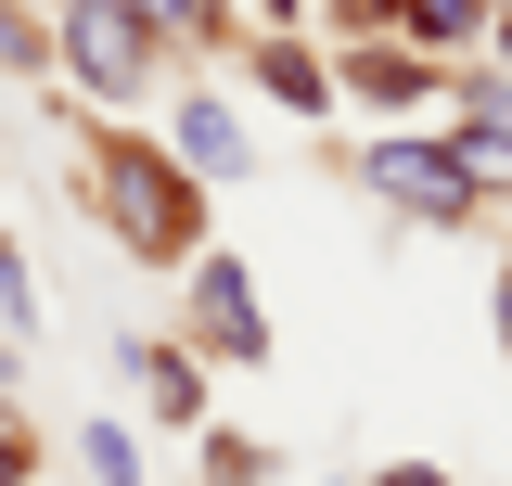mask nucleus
<instances>
[{
    "label": "nucleus",
    "instance_id": "f257e3e1",
    "mask_svg": "<svg viewBox=\"0 0 512 486\" xmlns=\"http://www.w3.org/2000/svg\"><path fill=\"white\" fill-rule=\"evenodd\" d=\"M77 192H90V218L116 231V256H141V269H192L205 256V180H192L167 141H141L128 116L77 128Z\"/></svg>",
    "mask_w": 512,
    "mask_h": 486
},
{
    "label": "nucleus",
    "instance_id": "f03ea898",
    "mask_svg": "<svg viewBox=\"0 0 512 486\" xmlns=\"http://www.w3.org/2000/svg\"><path fill=\"white\" fill-rule=\"evenodd\" d=\"M52 77L103 116H141L167 77V39L141 26V0H52Z\"/></svg>",
    "mask_w": 512,
    "mask_h": 486
},
{
    "label": "nucleus",
    "instance_id": "7ed1b4c3",
    "mask_svg": "<svg viewBox=\"0 0 512 486\" xmlns=\"http://www.w3.org/2000/svg\"><path fill=\"white\" fill-rule=\"evenodd\" d=\"M359 192L423 218V231H474L487 218V167L448 141V128H410V141H359Z\"/></svg>",
    "mask_w": 512,
    "mask_h": 486
},
{
    "label": "nucleus",
    "instance_id": "20e7f679",
    "mask_svg": "<svg viewBox=\"0 0 512 486\" xmlns=\"http://www.w3.org/2000/svg\"><path fill=\"white\" fill-rule=\"evenodd\" d=\"M180 346L218 359V371H269V295H256V269L231 243H205L180 269Z\"/></svg>",
    "mask_w": 512,
    "mask_h": 486
},
{
    "label": "nucleus",
    "instance_id": "39448f33",
    "mask_svg": "<svg viewBox=\"0 0 512 486\" xmlns=\"http://www.w3.org/2000/svg\"><path fill=\"white\" fill-rule=\"evenodd\" d=\"M448 77H461V64L410 52V39H346L333 103H359V116H423V103H448Z\"/></svg>",
    "mask_w": 512,
    "mask_h": 486
},
{
    "label": "nucleus",
    "instance_id": "423d86ee",
    "mask_svg": "<svg viewBox=\"0 0 512 486\" xmlns=\"http://www.w3.org/2000/svg\"><path fill=\"white\" fill-rule=\"evenodd\" d=\"M167 154H180L205 192H218V180H256V141H244V116H231L218 90H180V103H167Z\"/></svg>",
    "mask_w": 512,
    "mask_h": 486
},
{
    "label": "nucleus",
    "instance_id": "0eeeda50",
    "mask_svg": "<svg viewBox=\"0 0 512 486\" xmlns=\"http://www.w3.org/2000/svg\"><path fill=\"white\" fill-rule=\"evenodd\" d=\"M116 384L154 397V423H205V359L180 333H116Z\"/></svg>",
    "mask_w": 512,
    "mask_h": 486
},
{
    "label": "nucleus",
    "instance_id": "6e6552de",
    "mask_svg": "<svg viewBox=\"0 0 512 486\" xmlns=\"http://www.w3.org/2000/svg\"><path fill=\"white\" fill-rule=\"evenodd\" d=\"M244 64H256V90H269L282 116H333V64H320L295 26H244Z\"/></svg>",
    "mask_w": 512,
    "mask_h": 486
},
{
    "label": "nucleus",
    "instance_id": "1a4fd4ad",
    "mask_svg": "<svg viewBox=\"0 0 512 486\" xmlns=\"http://www.w3.org/2000/svg\"><path fill=\"white\" fill-rule=\"evenodd\" d=\"M487 26H500L487 0H397V39H410V52H436V64L487 52Z\"/></svg>",
    "mask_w": 512,
    "mask_h": 486
},
{
    "label": "nucleus",
    "instance_id": "9d476101",
    "mask_svg": "<svg viewBox=\"0 0 512 486\" xmlns=\"http://www.w3.org/2000/svg\"><path fill=\"white\" fill-rule=\"evenodd\" d=\"M0 346H13V359L52 346V307H39V269H26V243H13V231H0Z\"/></svg>",
    "mask_w": 512,
    "mask_h": 486
},
{
    "label": "nucleus",
    "instance_id": "9b49d317",
    "mask_svg": "<svg viewBox=\"0 0 512 486\" xmlns=\"http://www.w3.org/2000/svg\"><path fill=\"white\" fill-rule=\"evenodd\" d=\"M64 448H77V486H141V435H128L116 410H90Z\"/></svg>",
    "mask_w": 512,
    "mask_h": 486
},
{
    "label": "nucleus",
    "instance_id": "f8f14e48",
    "mask_svg": "<svg viewBox=\"0 0 512 486\" xmlns=\"http://www.w3.org/2000/svg\"><path fill=\"white\" fill-rule=\"evenodd\" d=\"M141 26H154L167 52H244V26H231L218 0H141Z\"/></svg>",
    "mask_w": 512,
    "mask_h": 486
},
{
    "label": "nucleus",
    "instance_id": "ddd939ff",
    "mask_svg": "<svg viewBox=\"0 0 512 486\" xmlns=\"http://www.w3.org/2000/svg\"><path fill=\"white\" fill-rule=\"evenodd\" d=\"M0 77H13V90H52V13L0 0Z\"/></svg>",
    "mask_w": 512,
    "mask_h": 486
},
{
    "label": "nucleus",
    "instance_id": "4468645a",
    "mask_svg": "<svg viewBox=\"0 0 512 486\" xmlns=\"http://www.w3.org/2000/svg\"><path fill=\"white\" fill-rule=\"evenodd\" d=\"M205 486H269V448L256 435H205Z\"/></svg>",
    "mask_w": 512,
    "mask_h": 486
},
{
    "label": "nucleus",
    "instance_id": "2eb2a0df",
    "mask_svg": "<svg viewBox=\"0 0 512 486\" xmlns=\"http://www.w3.org/2000/svg\"><path fill=\"white\" fill-rule=\"evenodd\" d=\"M333 39H397V0H320Z\"/></svg>",
    "mask_w": 512,
    "mask_h": 486
},
{
    "label": "nucleus",
    "instance_id": "dca6fc26",
    "mask_svg": "<svg viewBox=\"0 0 512 486\" xmlns=\"http://www.w3.org/2000/svg\"><path fill=\"white\" fill-rule=\"evenodd\" d=\"M39 474H52V448H39L26 423H0V486H39Z\"/></svg>",
    "mask_w": 512,
    "mask_h": 486
},
{
    "label": "nucleus",
    "instance_id": "f3484780",
    "mask_svg": "<svg viewBox=\"0 0 512 486\" xmlns=\"http://www.w3.org/2000/svg\"><path fill=\"white\" fill-rule=\"evenodd\" d=\"M372 486H448V474H436V461H384Z\"/></svg>",
    "mask_w": 512,
    "mask_h": 486
},
{
    "label": "nucleus",
    "instance_id": "a211bd4d",
    "mask_svg": "<svg viewBox=\"0 0 512 486\" xmlns=\"http://www.w3.org/2000/svg\"><path fill=\"white\" fill-rule=\"evenodd\" d=\"M13 397H26V359H13V346H0V423H13Z\"/></svg>",
    "mask_w": 512,
    "mask_h": 486
},
{
    "label": "nucleus",
    "instance_id": "6ab92c4d",
    "mask_svg": "<svg viewBox=\"0 0 512 486\" xmlns=\"http://www.w3.org/2000/svg\"><path fill=\"white\" fill-rule=\"evenodd\" d=\"M487 307H500V359H512V256H500V295H487Z\"/></svg>",
    "mask_w": 512,
    "mask_h": 486
},
{
    "label": "nucleus",
    "instance_id": "aec40b11",
    "mask_svg": "<svg viewBox=\"0 0 512 486\" xmlns=\"http://www.w3.org/2000/svg\"><path fill=\"white\" fill-rule=\"evenodd\" d=\"M487 64H500V77H512V13H500V26H487Z\"/></svg>",
    "mask_w": 512,
    "mask_h": 486
},
{
    "label": "nucleus",
    "instance_id": "412c9836",
    "mask_svg": "<svg viewBox=\"0 0 512 486\" xmlns=\"http://www.w3.org/2000/svg\"><path fill=\"white\" fill-rule=\"evenodd\" d=\"M295 13H308V0H256V26H295Z\"/></svg>",
    "mask_w": 512,
    "mask_h": 486
},
{
    "label": "nucleus",
    "instance_id": "4be33fe9",
    "mask_svg": "<svg viewBox=\"0 0 512 486\" xmlns=\"http://www.w3.org/2000/svg\"><path fill=\"white\" fill-rule=\"evenodd\" d=\"M487 13H512V0H487Z\"/></svg>",
    "mask_w": 512,
    "mask_h": 486
},
{
    "label": "nucleus",
    "instance_id": "5701e85b",
    "mask_svg": "<svg viewBox=\"0 0 512 486\" xmlns=\"http://www.w3.org/2000/svg\"><path fill=\"white\" fill-rule=\"evenodd\" d=\"M39 486H52V474H39Z\"/></svg>",
    "mask_w": 512,
    "mask_h": 486
}]
</instances>
